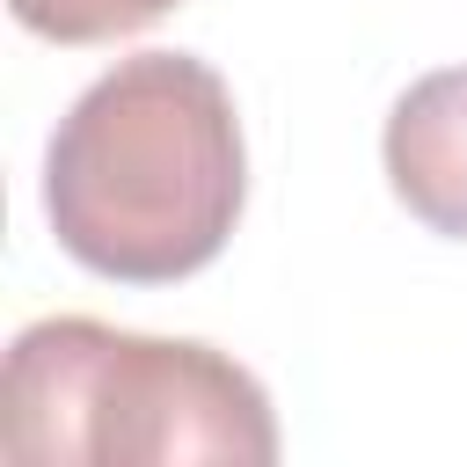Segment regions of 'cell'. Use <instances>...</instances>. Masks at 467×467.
I'll list each match as a JSON object with an SVG mask.
<instances>
[{
    "mask_svg": "<svg viewBox=\"0 0 467 467\" xmlns=\"http://www.w3.org/2000/svg\"><path fill=\"white\" fill-rule=\"evenodd\" d=\"M248 197L234 88L190 51L117 58L51 131L44 219L58 248L117 285L204 270Z\"/></svg>",
    "mask_w": 467,
    "mask_h": 467,
    "instance_id": "6da1fadb",
    "label": "cell"
},
{
    "mask_svg": "<svg viewBox=\"0 0 467 467\" xmlns=\"http://www.w3.org/2000/svg\"><path fill=\"white\" fill-rule=\"evenodd\" d=\"M0 445L22 467H270L277 416L255 372L212 343L51 314L7 350Z\"/></svg>",
    "mask_w": 467,
    "mask_h": 467,
    "instance_id": "7a4b0ae2",
    "label": "cell"
},
{
    "mask_svg": "<svg viewBox=\"0 0 467 467\" xmlns=\"http://www.w3.org/2000/svg\"><path fill=\"white\" fill-rule=\"evenodd\" d=\"M387 182L431 234L467 241V66H438L394 102Z\"/></svg>",
    "mask_w": 467,
    "mask_h": 467,
    "instance_id": "3957f363",
    "label": "cell"
},
{
    "mask_svg": "<svg viewBox=\"0 0 467 467\" xmlns=\"http://www.w3.org/2000/svg\"><path fill=\"white\" fill-rule=\"evenodd\" d=\"M15 22L44 44H117L146 22H161L182 0H7Z\"/></svg>",
    "mask_w": 467,
    "mask_h": 467,
    "instance_id": "277c9868",
    "label": "cell"
}]
</instances>
